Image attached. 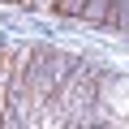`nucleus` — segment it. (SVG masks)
<instances>
[{
  "instance_id": "f257e3e1",
  "label": "nucleus",
  "mask_w": 129,
  "mask_h": 129,
  "mask_svg": "<svg viewBox=\"0 0 129 129\" xmlns=\"http://www.w3.org/2000/svg\"><path fill=\"white\" fill-rule=\"evenodd\" d=\"M112 9H116V0H86V9H82V17H78V22H90V26H108Z\"/></svg>"
},
{
  "instance_id": "f03ea898",
  "label": "nucleus",
  "mask_w": 129,
  "mask_h": 129,
  "mask_svg": "<svg viewBox=\"0 0 129 129\" xmlns=\"http://www.w3.org/2000/svg\"><path fill=\"white\" fill-rule=\"evenodd\" d=\"M9 52H13V47H5V43H0V120H5V86H9Z\"/></svg>"
},
{
  "instance_id": "7ed1b4c3",
  "label": "nucleus",
  "mask_w": 129,
  "mask_h": 129,
  "mask_svg": "<svg viewBox=\"0 0 129 129\" xmlns=\"http://www.w3.org/2000/svg\"><path fill=\"white\" fill-rule=\"evenodd\" d=\"M82 9H86V0H56L60 17H82Z\"/></svg>"
},
{
  "instance_id": "20e7f679",
  "label": "nucleus",
  "mask_w": 129,
  "mask_h": 129,
  "mask_svg": "<svg viewBox=\"0 0 129 129\" xmlns=\"http://www.w3.org/2000/svg\"><path fill=\"white\" fill-rule=\"evenodd\" d=\"M9 5H22V9H35V13H56V0H9Z\"/></svg>"
}]
</instances>
